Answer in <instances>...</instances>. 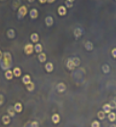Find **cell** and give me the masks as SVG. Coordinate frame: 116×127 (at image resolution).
Returning <instances> with one entry per match:
<instances>
[{"mask_svg":"<svg viewBox=\"0 0 116 127\" xmlns=\"http://www.w3.org/2000/svg\"><path fill=\"white\" fill-rule=\"evenodd\" d=\"M42 45L41 44H39V43H36L35 46H34V50L36 51V53H42Z\"/></svg>","mask_w":116,"mask_h":127,"instance_id":"9a60e30c","label":"cell"},{"mask_svg":"<svg viewBox=\"0 0 116 127\" xmlns=\"http://www.w3.org/2000/svg\"><path fill=\"white\" fill-rule=\"evenodd\" d=\"M58 15H60V16L66 15V13H67L66 7H64V6H59L58 8Z\"/></svg>","mask_w":116,"mask_h":127,"instance_id":"277c9868","label":"cell"},{"mask_svg":"<svg viewBox=\"0 0 116 127\" xmlns=\"http://www.w3.org/2000/svg\"><path fill=\"white\" fill-rule=\"evenodd\" d=\"M24 127H31V123H27Z\"/></svg>","mask_w":116,"mask_h":127,"instance_id":"d590c367","label":"cell"},{"mask_svg":"<svg viewBox=\"0 0 116 127\" xmlns=\"http://www.w3.org/2000/svg\"><path fill=\"white\" fill-rule=\"evenodd\" d=\"M37 57H38V60L41 62V63H43V62H45L46 61V54L44 53H38V55H37Z\"/></svg>","mask_w":116,"mask_h":127,"instance_id":"e0dca14e","label":"cell"},{"mask_svg":"<svg viewBox=\"0 0 116 127\" xmlns=\"http://www.w3.org/2000/svg\"><path fill=\"white\" fill-rule=\"evenodd\" d=\"M111 109H112V107L110 106L109 103H107V104H104V105H103V111L105 112V114H106V113L109 114V113L111 112Z\"/></svg>","mask_w":116,"mask_h":127,"instance_id":"ba28073f","label":"cell"},{"mask_svg":"<svg viewBox=\"0 0 116 127\" xmlns=\"http://www.w3.org/2000/svg\"><path fill=\"white\" fill-rule=\"evenodd\" d=\"M27 13V8L26 6H21L19 9H18V13H17V17L19 19H22Z\"/></svg>","mask_w":116,"mask_h":127,"instance_id":"7a4b0ae2","label":"cell"},{"mask_svg":"<svg viewBox=\"0 0 116 127\" xmlns=\"http://www.w3.org/2000/svg\"><path fill=\"white\" fill-rule=\"evenodd\" d=\"M114 108H115V109H116V104H115V107H114Z\"/></svg>","mask_w":116,"mask_h":127,"instance_id":"ab89813d","label":"cell"},{"mask_svg":"<svg viewBox=\"0 0 116 127\" xmlns=\"http://www.w3.org/2000/svg\"><path fill=\"white\" fill-rule=\"evenodd\" d=\"M8 115H9L10 117H14V115H15V111H14V107L10 106V107L8 108Z\"/></svg>","mask_w":116,"mask_h":127,"instance_id":"cb8c5ba5","label":"cell"},{"mask_svg":"<svg viewBox=\"0 0 116 127\" xmlns=\"http://www.w3.org/2000/svg\"><path fill=\"white\" fill-rule=\"evenodd\" d=\"M105 115H106V114H105V112H104V111H99L97 116H98V119L102 120H104V119H105Z\"/></svg>","mask_w":116,"mask_h":127,"instance_id":"83f0119b","label":"cell"},{"mask_svg":"<svg viewBox=\"0 0 116 127\" xmlns=\"http://www.w3.org/2000/svg\"><path fill=\"white\" fill-rule=\"evenodd\" d=\"M112 101H113V102H114V103H115V104H116V98H114V100H113Z\"/></svg>","mask_w":116,"mask_h":127,"instance_id":"f35d334b","label":"cell"},{"mask_svg":"<svg viewBox=\"0 0 116 127\" xmlns=\"http://www.w3.org/2000/svg\"><path fill=\"white\" fill-rule=\"evenodd\" d=\"M22 82L25 84V85H28L30 82H31V77L29 75H25V76L22 77Z\"/></svg>","mask_w":116,"mask_h":127,"instance_id":"44dd1931","label":"cell"},{"mask_svg":"<svg viewBox=\"0 0 116 127\" xmlns=\"http://www.w3.org/2000/svg\"><path fill=\"white\" fill-rule=\"evenodd\" d=\"M14 109L16 113H21L22 112V104L20 102H16L14 106Z\"/></svg>","mask_w":116,"mask_h":127,"instance_id":"30bf717a","label":"cell"},{"mask_svg":"<svg viewBox=\"0 0 116 127\" xmlns=\"http://www.w3.org/2000/svg\"><path fill=\"white\" fill-rule=\"evenodd\" d=\"M7 35H8V37L9 38H14V36H15V32H14V29H10V30H8V32H7Z\"/></svg>","mask_w":116,"mask_h":127,"instance_id":"d6986e66","label":"cell"},{"mask_svg":"<svg viewBox=\"0 0 116 127\" xmlns=\"http://www.w3.org/2000/svg\"><path fill=\"white\" fill-rule=\"evenodd\" d=\"M13 76H14V74H13V71H11V70H8V71H6L5 72V77L7 78V79H12L13 78Z\"/></svg>","mask_w":116,"mask_h":127,"instance_id":"603a6c76","label":"cell"},{"mask_svg":"<svg viewBox=\"0 0 116 127\" xmlns=\"http://www.w3.org/2000/svg\"><path fill=\"white\" fill-rule=\"evenodd\" d=\"M65 90H66V85L63 82H60V83H58V85H57V91H58V93H60V94L64 93Z\"/></svg>","mask_w":116,"mask_h":127,"instance_id":"5b68a950","label":"cell"},{"mask_svg":"<svg viewBox=\"0 0 116 127\" xmlns=\"http://www.w3.org/2000/svg\"><path fill=\"white\" fill-rule=\"evenodd\" d=\"M59 120H60V118H59V115L58 114H54L52 116V121H53V123L57 124V123L59 122Z\"/></svg>","mask_w":116,"mask_h":127,"instance_id":"ac0fdd59","label":"cell"},{"mask_svg":"<svg viewBox=\"0 0 116 127\" xmlns=\"http://www.w3.org/2000/svg\"><path fill=\"white\" fill-rule=\"evenodd\" d=\"M34 89H35V83L33 81H31L29 84L27 85V90L29 92H32V91H34Z\"/></svg>","mask_w":116,"mask_h":127,"instance_id":"d4e9b609","label":"cell"},{"mask_svg":"<svg viewBox=\"0 0 116 127\" xmlns=\"http://www.w3.org/2000/svg\"><path fill=\"white\" fill-rule=\"evenodd\" d=\"M31 40H32V42H35V43L38 42V40H39V36H38V34H37L36 33H32V34H31Z\"/></svg>","mask_w":116,"mask_h":127,"instance_id":"2e32d148","label":"cell"},{"mask_svg":"<svg viewBox=\"0 0 116 127\" xmlns=\"http://www.w3.org/2000/svg\"><path fill=\"white\" fill-rule=\"evenodd\" d=\"M2 57H3V53L0 51V60L2 59Z\"/></svg>","mask_w":116,"mask_h":127,"instance_id":"836d02e7","label":"cell"},{"mask_svg":"<svg viewBox=\"0 0 116 127\" xmlns=\"http://www.w3.org/2000/svg\"><path fill=\"white\" fill-rule=\"evenodd\" d=\"M73 5H74V1H73V0H67V1H65V6H66V8H72Z\"/></svg>","mask_w":116,"mask_h":127,"instance_id":"484cf974","label":"cell"},{"mask_svg":"<svg viewBox=\"0 0 116 127\" xmlns=\"http://www.w3.org/2000/svg\"><path fill=\"white\" fill-rule=\"evenodd\" d=\"M72 60H73V62H74V64H75L76 67L79 66L80 63H81V60H80V58H78V57H74V58H72Z\"/></svg>","mask_w":116,"mask_h":127,"instance_id":"f1b7e54d","label":"cell"},{"mask_svg":"<svg viewBox=\"0 0 116 127\" xmlns=\"http://www.w3.org/2000/svg\"><path fill=\"white\" fill-rule=\"evenodd\" d=\"M108 119H109V121L113 122V121L116 120V114L115 113H113V112H110V113L109 114V116H108Z\"/></svg>","mask_w":116,"mask_h":127,"instance_id":"7402d4cb","label":"cell"},{"mask_svg":"<svg viewBox=\"0 0 116 127\" xmlns=\"http://www.w3.org/2000/svg\"><path fill=\"white\" fill-rule=\"evenodd\" d=\"M46 2H49V3H53V2H54V0H49V1H46Z\"/></svg>","mask_w":116,"mask_h":127,"instance_id":"8d00e7d4","label":"cell"},{"mask_svg":"<svg viewBox=\"0 0 116 127\" xmlns=\"http://www.w3.org/2000/svg\"><path fill=\"white\" fill-rule=\"evenodd\" d=\"M85 48L87 51H92L93 50V43L91 41H87L85 44Z\"/></svg>","mask_w":116,"mask_h":127,"instance_id":"ffe728a7","label":"cell"},{"mask_svg":"<svg viewBox=\"0 0 116 127\" xmlns=\"http://www.w3.org/2000/svg\"><path fill=\"white\" fill-rule=\"evenodd\" d=\"M2 122H3V124L8 125V124L11 122V117H10L9 115H4V116L2 117Z\"/></svg>","mask_w":116,"mask_h":127,"instance_id":"9c48e42d","label":"cell"},{"mask_svg":"<svg viewBox=\"0 0 116 127\" xmlns=\"http://www.w3.org/2000/svg\"><path fill=\"white\" fill-rule=\"evenodd\" d=\"M34 51H35V50H34V45H33V44L28 43V44H26V45L24 46V53H25L26 54H32Z\"/></svg>","mask_w":116,"mask_h":127,"instance_id":"3957f363","label":"cell"},{"mask_svg":"<svg viewBox=\"0 0 116 127\" xmlns=\"http://www.w3.org/2000/svg\"><path fill=\"white\" fill-rule=\"evenodd\" d=\"M102 69H103V72H104L105 74H108V73H109V66L108 64H105V65H103Z\"/></svg>","mask_w":116,"mask_h":127,"instance_id":"4316f807","label":"cell"},{"mask_svg":"<svg viewBox=\"0 0 116 127\" xmlns=\"http://www.w3.org/2000/svg\"><path fill=\"white\" fill-rule=\"evenodd\" d=\"M29 14H30V17H31L32 19H36V18H37V16H38V12H37L36 9H32V10L30 11Z\"/></svg>","mask_w":116,"mask_h":127,"instance_id":"52a82bcc","label":"cell"},{"mask_svg":"<svg viewBox=\"0 0 116 127\" xmlns=\"http://www.w3.org/2000/svg\"><path fill=\"white\" fill-rule=\"evenodd\" d=\"M82 34H83V31H82V29H80V28H76V29L74 30V36H75L76 38L81 37Z\"/></svg>","mask_w":116,"mask_h":127,"instance_id":"8fae6325","label":"cell"},{"mask_svg":"<svg viewBox=\"0 0 116 127\" xmlns=\"http://www.w3.org/2000/svg\"><path fill=\"white\" fill-rule=\"evenodd\" d=\"M39 2H40L41 4H43V3H45L46 1H45V0H39Z\"/></svg>","mask_w":116,"mask_h":127,"instance_id":"e575fe53","label":"cell"},{"mask_svg":"<svg viewBox=\"0 0 116 127\" xmlns=\"http://www.w3.org/2000/svg\"><path fill=\"white\" fill-rule=\"evenodd\" d=\"M12 55L9 52H5L3 53V57L2 59L0 60V67L5 70V71H8L11 67H12Z\"/></svg>","mask_w":116,"mask_h":127,"instance_id":"6da1fadb","label":"cell"},{"mask_svg":"<svg viewBox=\"0 0 116 127\" xmlns=\"http://www.w3.org/2000/svg\"><path fill=\"white\" fill-rule=\"evenodd\" d=\"M5 101V99H4V97L2 96V95H0V105H2L3 103Z\"/></svg>","mask_w":116,"mask_h":127,"instance_id":"1f68e13d","label":"cell"},{"mask_svg":"<svg viewBox=\"0 0 116 127\" xmlns=\"http://www.w3.org/2000/svg\"><path fill=\"white\" fill-rule=\"evenodd\" d=\"M66 67H67L68 70H74V69L76 68V66H75V64H74V62H73V60H72V58H69V59L67 60V62H66Z\"/></svg>","mask_w":116,"mask_h":127,"instance_id":"8992f818","label":"cell"},{"mask_svg":"<svg viewBox=\"0 0 116 127\" xmlns=\"http://www.w3.org/2000/svg\"><path fill=\"white\" fill-rule=\"evenodd\" d=\"M91 127H101V123L98 120H93L91 123Z\"/></svg>","mask_w":116,"mask_h":127,"instance_id":"f546056e","label":"cell"},{"mask_svg":"<svg viewBox=\"0 0 116 127\" xmlns=\"http://www.w3.org/2000/svg\"><path fill=\"white\" fill-rule=\"evenodd\" d=\"M45 70H46V72H48V73L52 72V71L54 70V65H53V63H51V62L46 63V64H45Z\"/></svg>","mask_w":116,"mask_h":127,"instance_id":"5bb4252c","label":"cell"},{"mask_svg":"<svg viewBox=\"0 0 116 127\" xmlns=\"http://www.w3.org/2000/svg\"><path fill=\"white\" fill-rule=\"evenodd\" d=\"M110 127H116V124H111Z\"/></svg>","mask_w":116,"mask_h":127,"instance_id":"74e56055","label":"cell"},{"mask_svg":"<svg viewBox=\"0 0 116 127\" xmlns=\"http://www.w3.org/2000/svg\"><path fill=\"white\" fill-rule=\"evenodd\" d=\"M31 127H39V124H38L37 121L34 120L33 122H31Z\"/></svg>","mask_w":116,"mask_h":127,"instance_id":"4dcf8cb0","label":"cell"},{"mask_svg":"<svg viewBox=\"0 0 116 127\" xmlns=\"http://www.w3.org/2000/svg\"><path fill=\"white\" fill-rule=\"evenodd\" d=\"M45 24H46V26H48V27L53 25V24H54V19H53V17H52V16H46V18H45Z\"/></svg>","mask_w":116,"mask_h":127,"instance_id":"7c38bea8","label":"cell"},{"mask_svg":"<svg viewBox=\"0 0 116 127\" xmlns=\"http://www.w3.org/2000/svg\"><path fill=\"white\" fill-rule=\"evenodd\" d=\"M111 54H112V56H113L114 58H116V48H114V49L111 51Z\"/></svg>","mask_w":116,"mask_h":127,"instance_id":"d6a6232c","label":"cell"},{"mask_svg":"<svg viewBox=\"0 0 116 127\" xmlns=\"http://www.w3.org/2000/svg\"><path fill=\"white\" fill-rule=\"evenodd\" d=\"M13 74H14V76H15V77H19V76H21V69H20L19 67H15V68H14V70H13Z\"/></svg>","mask_w":116,"mask_h":127,"instance_id":"4fadbf2b","label":"cell"}]
</instances>
